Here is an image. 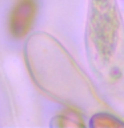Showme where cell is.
<instances>
[{"instance_id": "6da1fadb", "label": "cell", "mask_w": 124, "mask_h": 128, "mask_svg": "<svg viewBox=\"0 0 124 128\" xmlns=\"http://www.w3.org/2000/svg\"><path fill=\"white\" fill-rule=\"evenodd\" d=\"M36 14L35 0H19L10 15V32L15 38H23L32 27Z\"/></svg>"}]
</instances>
